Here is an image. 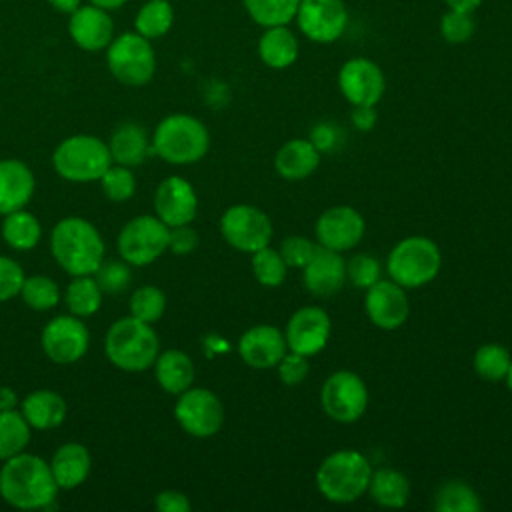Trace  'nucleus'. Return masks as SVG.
<instances>
[{
  "label": "nucleus",
  "instance_id": "1",
  "mask_svg": "<svg viewBox=\"0 0 512 512\" xmlns=\"http://www.w3.org/2000/svg\"><path fill=\"white\" fill-rule=\"evenodd\" d=\"M58 490L50 464L36 454L20 452L0 468V496L14 508H50Z\"/></svg>",
  "mask_w": 512,
  "mask_h": 512
},
{
  "label": "nucleus",
  "instance_id": "2",
  "mask_svg": "<svg viewBox=\"0 0 512 512\" xmlns=\"http://www.w3.org/2000/svg\"><path fill=\"white\" fill-rule=\"evenodd\" d=\"M50 250L58 266L70 276L94 274L104 260L100 232L80 216H68L56 222L50 234Z\"/></svg>",
  "mask_w": 512,
  "mask_h": 512
},
{
  "label": "nucleus",
  "instance_id": "3",
  "mask_svg": "<svg viewBox=\"0 0 512 512\" xmlns=\"http://www.w3.org/2000/svg\"><path fill=\"white\" fill-rule=\"evenodd\" d=\"M372 470L370 460L358 450H334L316 468V488L328 502L350 504L366 494Z\"/></svg>",
  "mask_w": 512,
  "mask_h": 512
},
{
  "label": "nucleus",
  "instance_id": "4",
  "mask_svg": "<svg viewBox=\"0 0 512 512\" xmlns=\"http://www.w3.org/2000/svg\"><path fill=\"white\" fill-rule=\"evenodd\" d=\"M106 358L124 372L150 368L160 352V338L152 324L134 316L118 318L104 338Z\"/></svg>",
  "mask_w": 512,
  "mask_h": 512
},
{
  "label": "nucleus",
  "instance_id": "5",
  "mask_svg": "<svg viewBox=\"0 0 512 512\" xmlns=\"http://www.w3.org/2000/svg\"><path fill=\"white\" fill-rule=\"evenodd\" d=\"M210 134L204 122L190 114H170L158 122L152 134V152L168 164H194L206 156Z\"/></svg>",
  "mask_w": 512,
  "mask_h": 512
},
{
  "label": "nucleus",
  "instance_id": "6",
  "mask_svg": "<svg viewBox=\"0 0 512 512\" xmlns=\"http://www.w3.org/2000/svg\"><path fill=\"white\" fill-rule=\"evenodd\" d=\"M440 268L442 252L428 236H406L398 240L386 260L390 280L406 290L430 284Z\"/></svg>",
  "mask_w": 512,
  "mask_h": 512
},
{
  "label": "nucleus",
  "instance_id": "7",
  "mask_svg": "<svg viewBox=\"0 0 512 512\" xmlns=\"http://www.w3.org/2000/svg\"><path fill=\"white\" fill-rule=\"evenodd\" d=\"M112 164L108 144L90 134H76L62 140L54 154L52 166L68 182H96Z\"/></svg>",
  "mask_w": 512,
  "mask_h": 512
},
{
  "label": "nucleus",
  "instance_id": "8",
  "mask_svg": "<svg viewBox=\"0 0 512 512\" xmlns=\"http://www.w3.org/2000/svg\"><path fill=\"white\" fill-rule=\"evenodd\" d=\"M106 62L112 76L126 86H144L156 72V54L148 38L126 32L106 48Z\"/></svg>",
  "mask_w": 512,
  "mask_h": 512
},
{
  "label": "nucleus",
  "instance_id": "9",
  "mask_svg": "<svg viewBox=\"0 0 512 512\" xmlns=\"http://www.w3.org/2000/svg\"><path fill=\"white\" fill-rule=\"evenodd\" d=\"M170 226L156 214H142L124 224L118 234V252L132 266H148L168 250Z\"/></svg>",
  "mask_w": 512,
  "mask_h": 512
},
{
  "label": "nucleus",
  "instance_id": "10",
  "mask_svg": "<svg viewBox=\"0 0 512 512\" xmlns=\"http://www.w3.org/2000/svg\"><path fill=\"white\" fill-rule=\"evenodd\" d=\"M320 406L338 424L360 420L368 408L366 382L352 370L332 372L320 388Z\"/></svg>",
  "mask_w": 512,
  "mask_h": 512
},
{
  "label": "nucleus",
  "instance_id": "11",
  "mask_svg": "<svg viewBox=\"0 0 512 512\" xmlns=\"http://www.w3.org/2000/svg\"><path fill=\"white\" fill-rule=\"evenodd\" d=\"M220 234L232 248L252 254L270 244L274 228L264 210L252 204H232L220 218Z\"/></svg>",
  "mask_w": 512,
  "mask_h": 512
},
{
  "label": "nucleus",
  "instance_id": "12",
  "mask_svg": "<svg viewBox=\"0 0 512 512\" xmlns=\"http://www.w3.org/2000/svg\"><path fill=\"white\" fill-rule=\"evenodd\" d=\"M174 416L186 434L194 438H210L224 424V406L212 390L190 386L178 394Z\"/></svg>",
  "mask_w": 512,
  "mask_h": 512
},
{
  "label": "nucleus",
  "instance_id": "13",
  "mask_svg": "<svg viewBox=\"0 0 512 512\" xmlns=\"http://www.w3.org/2000/svg\"><path fill=\"white\" fill-rule=\"evenodd\" d=\"M42 350L56 364H72L80 360L90 344L86 324L74 314L52 318L42 330Z\"/></svg>",
  "mask_w": 512,
  "mask_h": 512
},
{
  "label": "nucleus",
  "instance_id": "14",
  "mask_svg": "<svg viewBox=\"0 0 512 512\" xmlns=\"http://www.w3.org/2000/svg\"><path fill=\"white\" fill-rule=\"evenodd\" d=\"M338 88L352 106H376L386 90L382 68L370 58H350L338 72Z\"/></svg>",
  "mask_w": 512,
  "mask_h": 512
},
{
  "label": "nucleus",
  "instance_id": "15",
  "mask_svg": "<svg viewBox=\"0 0 512 512\" xmlns=\"http://www.w3.org/2000/svg\"><path fill=\"white\" fill-rule=\"evenodd\" d=\"M296 22L308 40L330 44L344 34L348 12L342 0H300Z\"/></svg>",
  "mask_w": 512,
  "mask_h": 512
},
{
  "label": "nucleus",
  "instance_id": "16",
  "mask_svg": "<svg viewBox=\"0 0 512 512\" xmlns=\"http://www.w3.org/2000/svg\"><path fill=\"white\" fill-rule=\"evenodd\" d=\"M332 322L324 308L320 306H302L286 322L284 338L288 350L302 356H316L322 352L330 340Z\"/></svg>",
  "mask_w": 512,
  "mask_h": 512
},
{
  "label": "nucleus",
  "instance_id": "17",
  "mask_svg": "<svg viewBox=\"0 0 512 512\" xmlns=\"http://www.w3.org/2000/svg\"><path fill=\"white\" fill-rule=\"evenodd\" d=\"M366 230L362 214L352 206H332L324 210L314 226L316 242L334 252H346L360 244Z\"/></svg>",
  "mask_w": 512,
  "mask_h": 512
},
{
  "label": "nucleus",
  "instance_id": "18",
  "mask_svg": "<svg viewBox=\"0 0 512 512\" xmlns=\"http://www.w3.org/2000/svg\"><path fill=\"white\" fill-rule=\"evenodd\" d=\"M364 310L374 326L382 330H396L410 316L408 292L394 280L380 278L370 288H366Z\"/></svg>",
  "mask_w": 512,
  "mask_h": 512
},
{
  "label": "nucleus",
  "instance_id": "19",
  "mask_svg": "<svg viewBox=\"0 0 512 512\" xmlns=\"http://www.w3.org/2000/svg\"><path fill=\"white\" fill-rule=\"evenodd\" d=\"M154 212L170 228L190 224L198 212L194 186L180 176L164 178L154 192Z\"/></svg>",
  "mask_w": 512,
  "mask_h": 512
},
{
  "label": "nucleus",
  "instance_id": "20",
  "mask_svg": "<svg viewBox=\"0 0 512 512\" xmlns=\"http://www.w3.org/2000/svg\"><path fill=\"white\" fill-rule=\"evenodd\" d=\"M288 352L284 332L272 324H256L238 340V354L254 370L274 368Z\"/></svg>",
  "mask_w": 512,
  "mask_h": 512
},
{
  "label": "nucleus",
  "instance_id": "21",
  "mask_svg": "<svg viewBox=\"0 0 512 512\" xmlns=\"http://www.w3.org/2000/svg\"><path fill=\"white\" fill-rule=\"evenodd\" d=\"M302 280L312 296H334L346 282V262L342 254L318 244L316 252L302 268Z\"/></svg>",
  "mask_w": 512,
  "mask_h": 512
},
{
  "label": "nucleus",
  "instance_id": "22",
  "mask_svg": "<svg viewBox=\"0 0 512 512\" xmlns=\"http://www.w3.org/2000/svg\"><path fill=\"white\" fill-rule=\"evenodd\" d=\"M68 32L76 46L86 52H98L108 48L114 38V22L108 10L94 4L80 6L70 14Z\"/></svg>",
  "mask_w": 512,
  "mask_h": 512
},
{
  "label": "nucleus",
  "instance_id": "23",
  "mask_svg": "<svg viewBox=\"0 0 512 512\" xmlns=\"http://www.w3.org/2000/svg\"><path fill=\"white\" fill-rule=\"evenodd\" d=\"M32 170L16 158L0 160V214L24 208L34 194Z\"/></svg>",
  "mask_w": 512,
  "mask_h": 512
},
{
  "label": "nucleus",
  "instance_id": "24",
  "mask_svg": "<svg viewBox=\"0 0 512 512\" xmlns=\"http://www.w3.org/2000/svg\"><path fill=\"white\" fill-rule=\"evenodd\" d=\"M320 150L312 144L310 138H292L284 142L274 156V170L280 178L298 182L318 168Z\"/></svg>",
  "mask_w": 512,
  "mask_h": 512
},
{
  "label": "nucleus",
  "instance_id": "25",
  "mask_svg": "<svg viewBox=\"0 0 512 512\" xmlns=\"http://www.w3.org/2000/svg\"><path fill=\"white\" fill-rule=\"evenodd\" d=\"M108 150L112 162L134 168L146 162L148 154L152 152V140H148L144 126H140L138 122H124L112 132L108 140Z\"/></svg>",
  "mask_w": 512,
  "mask_h": 512
},
{
  "label": "nucleus",
  "instance_id": "26",
  "mask_svg": "<svg viewBox=\"0 0 512 512\" xmlns=\"http://www.w3.org/2000/svg\"><path fill=\"white\" fill-rule=\"evenodd\" d=\"M90 466H92L90 452L86 446L78 442L62 444L50 460L52 476L58 488H64V490H72L80 486L88 478Z\"/></svg>",
  "mask_w": 512,
  "mask_h": 512
},
{
  "label": "nucleus",
  "instance_id": "27",
  "mask_svg": "<svg viewBox=\"0 0 512 512\" xmlns=\"http://www.w3.org/2000/svg\"><path fill=\"white\" fill-rule=\"evenodd\" d=\"M154 376L156 382L160 384V388L168 394H182L184 390H188L194 382V362L192 358L176 348L158 352L156 360H154Z\"/></svg>",
  "mask_w": 512,
  "mask_h": 512
},
{
  "label": "nucleus",
  "instance_id": "28",
  "mask_svg": "<svg viewBox=\"0 0 512 512\" xmlns=\"http://www.w3.org/2000/svg\"><path fill=\"white\" fill-rule=\"evenodd\" d=\"M22 416L36 430H50L64 422L66 402L54 390H36L22 400Z\"/></svg>",
  "mask_w": 512,
  "mask_h": 512
},
{
  "label": "nucleus",
  "instance_id": "29",
  "mask_svg": "<svg viewBox=\"0 0 512 512\" xmlns=\"http://www.w3.org/2000/svg\"><path fill=\"white\" fill-rule=\"evenodd\" d=\"M260 60L276 70L288 68L298 58V40L288 26H270L258 38Z\"/></svg>",
  "mask_w": 512,
  "mask_h": 512
},
{
  "label": "nucleus",
  "instance_id": "30",
  "mask_svg": "<svg viewBox=\"0 0 512 512\" xmlns=\"http://www.w3.org/2000/svg\"><path fill=\"white\" fill-rule=\"evenodd\" d=\"M366 494L382 508H402L410 498V482L394 468H378L372 470Z\"/></svg>",
  "mask_w": 512,
  "mask_h": 512
},
{
  "label": "nucleus",
  "instance_id": "31",
  "mask_svg": "<svg viewBox=\"0 0 512 512\" xmlns=\"http://www.w3.org/2000/svg\"><path fill=\"white\" fill-rule=\"evenodd\" d=\"M42 228L34 214L24 208L14 210L4 216L2 222V238L14 250H30L40 242Z\"/></svg>",
  "mask_w": 512,
  "mask_h": 512
},
{
  "label": "nucleus",
  "instance_id": "32",
  "mask_svg": "<svg viewBox=\"0 0 512 512\" xmlns=\"http://www.w3.org/2000/svg\"><path fill=\"white\" fill-rule=\"evenodd\" d=\"M434 508L438 512H480V494L464 480H448L434 494Z\"/></svg>",
  "mask_w": 512,
  "mask_h": 512
},
{
  "label": "nucleus",
  "instance_id": "33",
  "mask_svg": "<svg viewBox=\"0 0 512 512\" xmlns=\"http://www.w3.org/2000/svg\"><path fill=\"white\" fill-rule=\"evenodd\" d=\"M64 302H66L70 314H74L78 318H86V316H92L94 312H98V308L102 304V290L92 274L74 276V280L66 288Z\"/></svg>",
  "mask_w": 512,
  "mask_h": 512
},
{
  "label": "nucleus",
  "instance_id": "34",
  "mask_svg": "<svg viewBox=\"0 0 512 512\" xmlns=\"http://www.w3.org/2000/svg\"><path fill=\"white\" fill-rule=\"evenodd\" d=\"M30 442V424L22 416V412L0 410V460H8L20 452Z\"/></svg>",
  "mask_w": 512,
  "mask_h": 512
},
{
  "label": "nucleus",
  "instance_id": "35",
  "mask_svg": "<svg viewBox=\"0 0 512 512\" xmlns=\"http://www.w3.org/2000/svg\"><path fill=\"white\" fill-rule=\"evenodd\" d=\"M174 22V8L168 0H148L140 6L134 18V28L144 38H160L164 36Z\"/></svg>",
  "mask_w": 512,
  "mask_h": 512
},
{
  "label": "nucleus",
  "instance_id": "36",
  "mask_svg": "<svg viewBox=\"0 0 512 512\" xmlns=\"http://www.w3.org/2000/svg\"><path fill=\"white\" fill-rule=\"evenodd\" d=\"M248 16L262 28L286 26L296 18L300 0H242Z\"/></svg>",
  "mask_w": 512,
  "mask_h": 512
},
{
  "label": "nucleus",
  "instance_id": "37",
  "mask_svg": "<svg viewBox=\"0 0 512 512\" xmlns=\"http://www.w3.org/2000/svg\"><path fill=\"white\" fill-rule=\"evenodd\" d=\"M510 362H512L510 350L496 342L478 346V350L474 352V358H472V366H474L476 374L488 382L504 380L508 374Z\"/></svg>",
  "mask_w": 512,
  "mask_h": 512
},
{
  "label": "nucleus",
  "instance_id": "38",
  "mask_svg": "<svg viewBox=\"0 0 512 512\" xmlns=\"http://www.w3.org/2000/svg\"><path fill=\"white\" fill-rule=\"evenodd\" d=\"M250 266L254 278L268 288H276L286 280L288 266L280 254V250L272 248L270 244L250 254Z\"/></svg>",
  "mask_w": 512,
  "mask_h": 512
},
{
  "label": "nucleus",
  "instance_id": "39",
  "mask_svg": "<svg viewBox=\"0 0 512 512\" xmlns=\"http://www.w3.org/2000/svg\"><path fill=\"white\" fill-rule=\"evenodd\" d=\"M20 296L28 308L44 312V310H52L60 302V288L52 278L36 274V276L24 278Z\"/></svg>",
  "mask_w": 512,
  "mask_h": 512
},
{
  "label": "nucleus",
  "instance_id": "40",
  "mask_svg": "<svg viewBox=\"0 0 512 512\" xmlns=\"http://www.w3.org/2000/svg\"><path fill=\"white\" fill-rule=\"evenodd\" d=\"M166 310V296L160 288L148 284V286H140L132 292L130 296V316L154 324L162 318Z\"/></svg>",
  "mask_w": 512,
  "mask_h": 512
},
{
  "label": "nucleus",
  "instance_id": "41",
  "mask_svg": "<svg viewBox=\"0 0 512 512\" xmlns=\"http://www.w3.org/2000/svg\"><path fill=\"white\" fill-rule=\"evenodd\" d=\"M98 182L102 186L104 196L112 202H124L128 198H132L136 192V180H134L132 170L128 166H122L116 162L106 168V172L100 176Z\"/></svg>",
  "mask_w": 512,
  "mask_h": 512
},
{
  "label": "nucleus",
  "instance_id": "42",
  "mask_svg": "<svg viewBox=\"0 0 512 512\" xmlns=\"http://www.w3.org/2000/svg\"><path fill=\"white\" fill-rule=\"evenodd\" d=\"M380 274V262L368 252H358L346 262V280L354 288H370L374 282L380 280Z\"/></svg>",
  "mask_w": 512,
  "mask_h": 512
},
{
  "label": "nucleus",
  "instance_id": "43",
  "mask_svg": "<svg viewBox=\"0 0 512 512\" xmlns=\"http://www.w3.org/2000/svg\"><path fill=\"white\" fill-rule=\"evenodd\" d=\"M94 280L98 282L102 294H120L128 288L130 280H132V274H130V268H128V262H118V260H108L96 268V272L92 274Z\"/></svg>",
  "mask_w": 512,
  "mask_h": 512
},
{
  "label": "nucleus",
  "instance_id": "44",
  "mask_svg": "<svg viewBox=\"0 0 512 512\" xmlns=\"http://www.w3.org/2000/svg\"><path fill=\"white\" fill-rule=\"evenodd\" d=\"M474 18L472 12L464 10H448L440 20V34L450 44H464L474 34Z\"/></svg>",
  "mask_w": 512,
  "mask_h": 512
},
{
  "label": "nucleus",
  "instance_id": "45",
  "mask_svg": "<svg viewBox=\"0 0 512 512\" xmlns=\"http://www.w3.org/2000/svg\"><path fill=\"white\" fill-rule=\"evenodd\" d=\"M318 242H312L306 236H286L280 244V254L288 268H304L306 262L316 252Z\"/></svg>",
  "mask_w": 512,
  "mask_h": 512
},
{
  "label": "nucleus",
  "instance_id": "46",
  "mask_svg": "<svg viewBox=\"0 0 512 512\" xmlns=\"http://www.w3.org/2000/svg\"><path fill=\"white\" fill-rule=\"evenodd\" d=\"M274 368H276L278 378H280V382L284 386H298V384H302L306 380V376H308V370H310L308 356H302V354L292 352V350H288Z\"/></svg>",
  "mask_w": 512,
  "mask_h": 512
},
{
  "label": "nucleus",
  "instance_id": "47",
  "mask_svg": "<svg viewBox=\"0 0 512 512\" xmlns=\"http://www.w3.org/2000/svg\"><path fill=\"white\" fill-rule=\"evenodd\" d=\"M24 278L26 276L22 272V266L16 260L0 256V302L18 296Z\"/></svg>",
  "mask_w": 512,
  "mask_h": 512
},
{
  "label": "nucleus",
  "instance_id": "48",
  "mask_svg": "<svg viewBox=\"0 0 512 512\" xmlns=\"http://www.w3.org/2000/svg\"><path fill=\"white\" fill-rule=\"evenodd\" d=\"M200 238L198 232L190 226V224H182V226H172L170 228V240H168V248L178 254V256H186L190 252L196 250Z\"/></svg>",
  "mask_w": 512,
  "mask_h": 512
},
{
  "label": "nucleus",
  "instance_id": "49",
  "mask_svg": "<svg viewBox=\"0 0 512 512\" xmlns=\"http://www.w3.org/2000/svg\"><path fill=\"white\" fill-rule=\"evenodd\" d=\"M154 506L160 512H190L192 504L180 490H162L154 498Z\"/></svg>",
  "mask_w": 512,
  "mask_h": 512
},
{
  "label": "nucleus",
  "instance_id": "50",
  "mask_svg": "<svg viewBox=\"0 0 512 512\" xmlns=\"http://www.w3.org/2000/svg\"><path fill=\"white\" fill-rule=\"evenodd\" d=\"M310 140L312 144L320 150V152H326V150H334L340 142V130L338 126H334L332 122H322V124H316L312 128V134H310Z\"/></svg>",
  "mask_w": 512,
  "mask_h": 512
},
{
  "label": "nucleus",
  "instance_id": "51",
  "mask_svg": "<svg viewBox=\"0 0 512 512\" xmlns=\"http://www.w3.org/2000/svg\"><path fill=\"white\" fill-rule=\"evenodd\" d=\"M352 124L358 130H370L376 124L374 106H354V110H352Z\"/></svg>",
  "mask_w": 512,
  "mask_h": 512
},
{
  "label": "nucleus",
  "instance_id": "52",
  "mask_svg": "<svg viewBox=\"0 0 512 512\" xmlns=\"http://www.w3.org/2000/svg\"><path fill=\"white\" fill-rule=\"evenodd\" d=\"M18 404V396L12 388L0 386V410H14Z\"/></svg>",
  "mask_w": 512,
  "mask_h": 512
},
{
  "label": "nucleus",
  "instance_id": "53",
  "mask_svg": "<svg viewBox=\"0 0 512 512\" xmlns=\"http://www.w3.org/2000/svg\"><path fill=\"white\" fill-rule=\"evenodd\" d=\"M484 0H444V4L450 10H464V12H474Z\"/></svg>",
  "mask_w": 512,
  "mask_h": 512
},
{
  "label": "nucleus",
  "instance_id": "54",
  "mask_svg": "<svg viewBox=\"0 0 512 512\" xmlns=\"http://www.w3.org/2000/svg\"><path fill=\"white\" fill-rule=\"evenodd\" d=\"M52 4L54 10L62 12V14H72L76 8L82 6V0H48Z\"/></svg>",
  "mask_w": 512,
  "mask_h": 512
},
{
  "label": "nucleus",
  "instance_id": "55",
  "mask_svg": "<svg viewBox=\"0 0 512 512\" xmlns=\"http://www.w3.org/2000/svg\"><path fill=\"white\" fill-rule=\"evenodd\" d=\"M128 0H90V4L98 6V8H104V10H116V8H122Z\"/></svg>",
  "mask_w": 512,
  "mask_h": 512
},
{
  "label": "nucleus",
  "instance_id": "56",
  "mask_svg": "<svg viewBox=\"0 0 512 512\" xmlns=\"http://www.w3.org/2000/svg\"><path fill=\"white\" fill-rule=\"evenodd\" d=\"M506 384H508V388L512 390V362H510V368H508V374H506Z\"/></svg>",
  "mask_w": 512,
  "mask_h": 512
}]
</instances>
